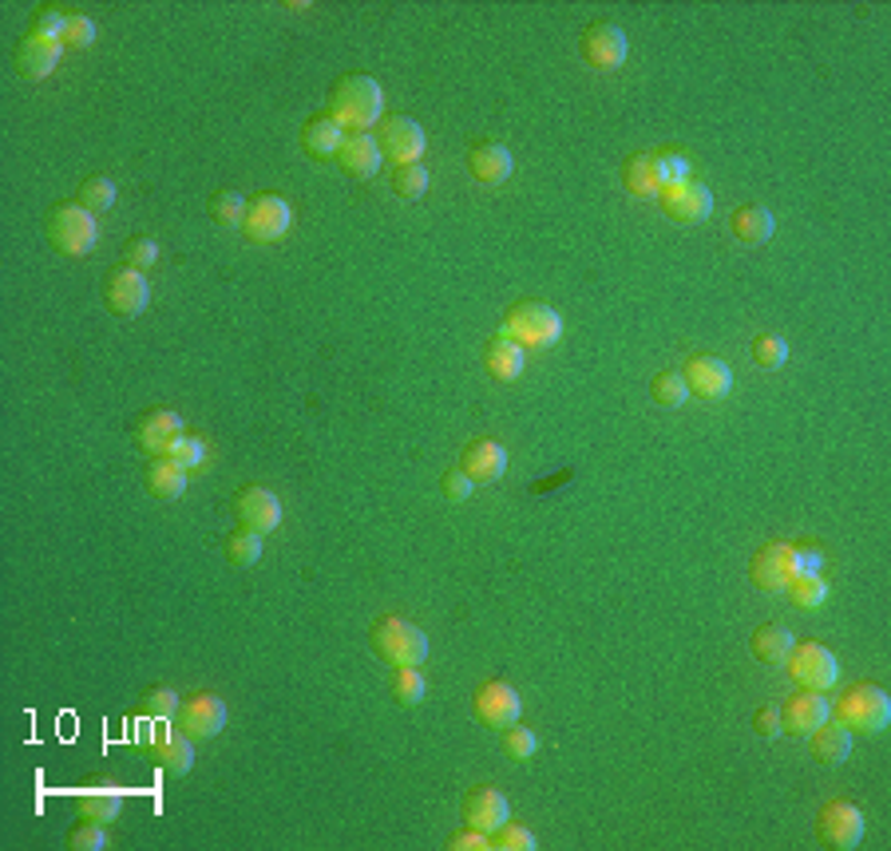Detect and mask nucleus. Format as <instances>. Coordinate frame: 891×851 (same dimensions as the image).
Segmentation results:
<instances>
[{"label":"nucleus","mask_w":891,"mask_h":851,"mask_svg":"<svg viewBox=\"0 0 891 851\" xmlns=\"http://www.w3.org/2000/svg\"><path fill=\"white\" fill-rule=\"evenodd\" d=\"M325 115H333L345 132H373L385 119V92L373 76L365 72H349L329 87L325 99Z\"/></svg>","instance_id":"1"},{"label":"nucleus","mask_w":891,"mask_h":851,"mask_svg":"<svg viewBox=\"0 0 891 851\" xmlns=\"http://www.w3.org/2000/svg\"><path fill=\"white\" fill-rule=\"evenodd\" d=\"M500 337H512L523 349H551L563 337V317L547 302L527 297V302H515L512 309L503 313Z\"/></svg>","instance_id":"2"},{"label":"nucleus","mask_w":891,"mask_h":851,"mask_svg":"<svg viewBox=\"0 0 891 851\" xmlns=\"http://www.w3.org/2000/svg\"><path fill=\"white\" fill-rule=\"evenodd\" d=\"M44 234H48V242H52V250H56V254L84 258L87 250L95 246L99 227H95L92 210H84L80 202H60V207H52V214H48Z\"/></svg>","instance_id":"3"},{"label":"nucleus","mask_w":891,"mask_h":851,"mask_svg":"<svg viewBox=\"0 0 891 851\" xmlns=\"http://www.w3.org/2000/svg\"><path fill=\"white\" fill-rule=\"evenodd\" d=\"M373 653L389 665H424L428 658V634L420 626L405 622V618H377L373 626Z\"/></svg>","instance_id":"4"},{"label":"nucleus","mask_w":891,"mask_h":851,"mask_svg":"<svg viewBox=\"0 0 891 851\" xmlns=\"http://www.w3.org/2000/svg\"><path fill=\"white\" fill-rule=\"evenodd\" d=\"M836 721L848 725L852 733H863V737H872V733H883L891 725V697L880 690V685H852L845 697L836 701Z\"/></svg>","instance_id":"5"},{"label":"nucleus","mask_w":891,"mask_h":851,"mask_svg":"<svg viewBox=\"0 0 891 851\" xmlns=\"http://www.w3.org/2000/svg\"><path fill=\"white\" fill-rule=\"evenodd\" d=\"M785 665L800 690L828 693L836 685V677H840V662H836V653L825 642H797Z\"/></svg>","instance_id":"6"},{"label":"nucleus","mask_w":891,"mask_h":851,"mask_svg":"<svg viewBox=\"0 0 891 851\" xmlns=\"http://www.w3.org/2000/svg\"><path fill=\"white\" fill-rule=\"evenodd\" d=\"M863 832H868V823H863V812L848 800H828L816 816V836L825 848L836 851H852L863 843Z\"/></svg>","instance_id":"7"},{"label":"nucleus","mask_w":891,"mask_h":851,"mask_svg":"<svg viewBox=\"0 0 891 851\" xmlns=\"http://www.w3.org/2000/svg\"><path fill=\"white\" fill-rule=\"evenodd\" d=\"M797 575H800V558H797V547H788V543H765L750 563L753 587L765 590V595H780Z\"/></svg>","instance_id":"8"},{"label":"nucleus","mask_w":891,"mask_h":851,"mask_svg":"<svg viewBox=\"0 0 891 851\" xmlns=\"http://www.w3.org/2000/svg\"><path fill=\"white\" fill-rule=\"evenodd\" d=\"M290 227H294V207L282 195H258V199H250L247 218H242V230H247L250 242H277V238L290 234Z\"/></svg>","instance_id":"9"},{"label":"nucleus","mask_w":891,"mask_h":851,"mask_svg":"<svg viewBox=\"0 0 891 851\" xmlns=\"http://www.w3.org/2000/svg\"><path fill=\"white\" fill-rule=\"evenodd\" d=\"M175 728L190 740L219 737L222 728H227V705H222V697H214V693H195V697L182 701L179 713H175Z\"/></svg>","instance_id":"10"},{"label":"nucleus","mask_w":891,"mask_h":851,"mask_svg":"<svg viewBox=\"0 0 891 851\" xmlns=\"http://www.w3.org/2000/svg\"><path fill=\"white\" fill-rule=\"evenodd\" d=\"M151 302V285L143 277V270H132V265H119L104 277V305L115 313V317H139Z\"/></svg>","instance_id":"11"},{"label":"nucleus","mask_w":891,"mask_h":851,"mask_svg":"<svg viewBox=\"0 0 891 851\" xmlns=\"http://www.w3.org/2000/svg\"><path fill=\"white\" fill-rule=\"evenodd\" d=\"M380 155L397 167H408V162H420L424 155V127L417 119H408V115H389L385 124H380Z\"/></svg>","instance_id":"12"},{"label":"nucleus","mask_w":891,"mask_h":851,"mask_svg":"<svg viewBox=\"0 0 891 851\" xmlns=\"http://www.w3.org/2000/svg\"><path fill=\"white\" fill-rule=\"evenodd\" d=\"M579 52H583V60H587L590 67H598V72H615V67L626 64V52H630V44H626V32L618 29V24L598 20V24H590V29L583 32Z\"/></svg>","instance_id":"13"},{"label":"nucleus","mask_w":891,"mask_h":851,"mask_svg":"<svg viewBox=\"0 0 891 851\" xmlns=\"http://www.w3.org/2000/svg\"><path fill=\"white\" fill-rule=\"evenodd\" d=\"M662 202H665V214L673 218V222H705V218L713 214V190L705 187L702 179H682L673 182L670 190H662Z\"/></svg>","instance_id":"14"},{"label":"nucleus","mask_w":891,"mask_h":851,"mask_svg":"<svg viewBox=\"0 0 891 851\" xmlns=\"http://www.w3.org/2000/svg\"><path fill=\"white\" fill-rule=\"evenodd\" d=\"M472 710H475V717L484 721V725L507 728V725H515V721H520L523 705H520V693H515L507 681H484V685L475 690V697H472Z\"/></svg>","instance_id":"15"},{"label":"nucleus","mask_w":891,"mask_h":851,"mask_svg":"<svg viewBox=\"0 0 891 851\" xmlns=\"http://www.w3.org/2000/svg\"><path fill=\"white\" fill-rule=\"evenodd\" d=\"M828 713H832V705H828L825 693L797 690L780 705V733H788V737H808L820 721H828Z\"/></svg>","instance_id":"16"},{"label":"nucleus","mask_w":891,"mask_h":851,"mask_svg":"<svg viewBox=\"0 0 891 851\" xmlns=\"http://www.w3.org/2000/svg\"><path fill=\"white\" fill-rule=\"evenodd\" d=\"M132 435L143 452L167 455L175 440L182 435V417L179 412H171V408H151V412H143V417L132 424Z\"/></svg>","instance_id":"17"},{"label":"nucleus","mask_w":891,"mask_h":851,"mask_svg":"<svg viewBox=\"0 0 891 851\" xmlns=\"http://www.w3.org/2000/svg\"><path fill=\"white\" fill-rule=\"evenodd\" d=\"M682 377H685V385H690V397L721 400V397H730V388H733L730 365H725L721 357H705V353L685 360Z\"/></svg>","instance_id":"18"},{"label":"nucleus","mask_w":891,"mask_h":851,"mask_svg":"<svg viewBox=\"0 0 891 851\" xmlns=\"http://www.w3.org/2000/svg\"><path fill=\"white\" fill-rule=\"evenodd\" d=\"M512 820V805H507V796L492 785H480L464 796V823L475 828V832H488L492 836L495 828Z\"/></svg>","instance_id":"19"},{"label":"nucleus","mask_w":891,"mask_h":851,"mask_svg":"<svg viewBox=\"0 0 891 851\" xmlns=\"http://www.w3.org/2000/svg\"><path fill=\"white\" fill-rule=\"evenodd\" d=\"M234 515L242 527L250 530H262V535H270V530L282 523V503H277V495L270 492V487H242V492L234 495Z\"/></svg>","instance_id":"20"},{"label":"nucleus","mask_w":891,"mask_h":851,"mask_svg":"<svg viewBox=\"0 0 891 851\" xmlns=\"http://www.w3.org/2000/svg\"><path fill=\"white\" fill-rule=\"evenodd\" d=\"M380 143L373 132H345V143L342 151H337V162H342L345 175H353V179H369V175H377L380 170Z\"/></svg>","instance_id":"21"},{"label":"nucleus","mask_w":891,"mask_h":851,"mask_svg":"<svg viewBox=\"0 0 891 851\" xmlns=\"http://www.w3.org/2000/svg\"><path fill=\"white\" fill-rule=\"evenodd\" d=\"M460 467L472 475V483H495L503 472H507V448L495 444V440H472V444L460 452Z\"/></svg>","instance_id":"22"},{"label":"nucleus","mask_w":891,"mask_h":851,"mask_svg":"<svg viewBox=\"0 0 891 851\" xmlns=\"http://www.w3.org/2000/svg\"><path fill=\"white\" fill-rule=\"evenodd\" d=\"M345 143V127L333 119V115H310L302 127V151L310 155V159L325 162V159H337V151H342Z\"/></svg>","instance_id":"23"},{"label":"nucleus","mask_w":891,"mask_h":851,"mask_svg":"<svg viewBox=\"0 0 891 851\" xmlns=\"http://www.w3.org/2000/svg\"><path fill=\"white\" fill-rule=\"evenodd\" d=\"M523 365H527V349L515 345L512 337H500V333H495V337L484 345V369L492 380L512 385V380L523 377Z\"/></svg>","instance_id":"24"},{"label":"nucleus","mask_w":891,"mask_h":851,"mask_svg":"<svg viewBox=\"0 0 891 851\" xmlns=\"http://www.w3.org/2000/svg\"><path fill=\"white\" fill-rule=\"evenodd\" d=\"M60 56H64V44L56 40H36V36H24L17 48V72L24 80H44L56 72Z\"/></svg>","instance_id":"25"},{"label":"nucleus","mask_w":891,"mask_h":851,"mask_svg":"<svg viewBox=\"0 0 891 851\" xmlns=\"http://www.w3.org/2000/svg\"><path fill=\"white\" fill-rule=\"evenodd\" d=\"M468 170H472L480 182H503L515 170V159H512V151H507L503 143L484 139V143H475L472 151H468Z\"/></svg>","instance_id":"26"},{"label":"nucleus","mask_w":891,"mask_h":851,"mask_svg":"<svg viewBox=\"0 0 891 851\" xmlns=\"http://www.w3.org/2000/svg\"><path fill=\"white\" fill-rule=\"evenodd\" d=\"M808 737H813V757L820 760V765H840V760H848V753H852V728L840 725L836 717L820 721Z\"/></svg>","instance_id":"27"},{"label":"nucleus","mask_w":891,"mask_h":851,"mask_svg":"<svg viewBox=\"0 0 891 851\" xmlns=\"http://www.w3.org/2000/svg\"><path fill=\"white\" fill-rule=\"evenodd\" d=\"M793 645H797V638H793V630H788V626H780V622H765V626H757V630H753L750 650H753V658H757V662H765V665H785V662H788V653H793Z\"/></svg>","instance_id":"28"},{"label":"nucleus","mask_w":891,"mask_h":851,"mask_svg":"<svg viewBox=\"0 0 891 851\" xmlns=\"http://www.w3.org/2000/svg\"><path fill=\"white\" fill-rule=\"evenodd\" d=\"M124 808V796L119 788H107V785H92L84 792H76V812L80 820H95V823H112Z\"/></svg>","instance_id":"29"},{"label":"nucleus","mask_w":891,"mask_h":851,"mask_svg":"<svg viewBox=\"0 0 891 851\" xmlns=\"http://www.w3.org/2000/svg\"><path fill=\"white\" fill-rule=\"evenodd\" d=\"M155 765L167 776H187L190 768H195V745H190V737H182V733H163V737L155 740Z\"/></svg>","instance_id":"30"},{"label":"nucleus","mask_w":891,"mask_h":851,"mask_svg":"<svg viewBox=\"0 0 891 851\" xmlns=\"http://www.w3.org/2000/svg\"><path fill=\"white\" fill-rule=\"evenodd\" d=\"M147 492L155 500H179L187 492V467H179L167 455H155L151 464H147Z\"/></svg>","instance_id":"31"},{"label":"nucleus","mask_w":891,"mask_h":851,"mask_svg":"<svg viewBox=\"0 0 891 851\" xmlns=\"http://www.w3.org/2000/svg\"><path fill=\"white\" fill-rule=\"evenodd\" d=\"M733 234L745 242V246H761V242H768L773 238V230H777V222H773V214H768L765 207H757V202H750V207L733 210Z\"/></svg>","instance_id":"32"},{"label":"nucleus","mask_w":891,"mask_h":851,"mask_svg":"<svg viewBox=\"0 0 891 851\" xmlns=\"http://www.w3.org/2000/svg\"><path fill=\"white\" fill-rule=\"evenodd\" d=\"M622 182L630 195H638V199H654V195H662V182H658V170H654V159H650V155H630L622 167Z\"/></svg>","instance_id":"33"},{"label":"nucleus","mask_w":891,"mask_h":851,"mask_svg":"<svg viewBox=\"0 0 891 851\" xmlns=\"http://www.w3.org/2000/svg\"><path fill=\"white\" fill-rule=\"evenodd\" d=\"M788 598L800 606V610H816V606L828 602V578L820 570H800L793 582H788Z\"/></svg>","instance_id":"34"},{"label":"nucleus","mask_w":891,"mask_h":851,"mask_svg":"<svg viewBox=\"0 0 891 851\" xmlns=\"http://www.w3.org/2000/svg\"><path fill=\"white\" fill-rule=\"evenodd\" d=\"M389 690H392V697H397L400 705H420V701H424V693H428L420 665H392Z\"/></svg>","instance_id":"35"},{"label":"nucleus","mask_w":891,"mask_h":851,"mask_svg":"<svg viewBox=\"0 0 891 851\" xmlns=\"http://www.w3.org/2000/svg\"><path fill=\"white\" fill-rule=\"evenodd\" d=\"M650 397H654V405H662V408H682L685 400H690V385H685L682 372L662 369L654 380H650Z\"/></svg>","instance_id":"36"},{"label":"nucleus","mask_w":891,"mask_h":851,"mask_svg":"<svg viewBox=\"0 0 891 851\" xmlns=\"http://www.w3.org/2000/svg\"><path fill=\"white\" fill-rule=\"evenodd\" d=\"M80 207L92 210V214H104V210L115 207V182L107 175H87L80 182Z\"/></svg>","instance_id":"37"},{"label":"nucleus","mask_w":891,"mask_h":851,"mask_svg":"<svg viewBox=\"0 0 891 851\" xmlns=\"http://www.w3.org/2000/svg\"><path fill=\"white\" fill-rule=\"evenodd\" d=\"M227 558L234 567H254L258 558H262V530L238 527L227 539Z\"/></svg>","instance_id":"38"},{"label":"nucleus","mask_w":891,"mask_h":851,"mask_svg":"<svg viewBox=\"0 0 891 851\" xmlns=\"http://www.w3.org/2000/svg\"><path fill=\"white\" fill-rule=\"evenodd\" d=\"M392 190H397L400 199L417 202L428 195V167L424 162H408V167L392 170Z\"/></svg>","instance_id":"39"},{"label":"nucleus","mask_w":891,"mask_h":851,"mask_svg":"<svg viewBox=\"0 0 891 851\" xmlns=\"http://www.w3.org/2000/svg\"><path fill=\"white\" fill-rule=\"evenodd\" d=\"M179 693L175 690H147L143 693V701H139V717L143 721H175V713H179Z\"/></svg>","instance_id":"40"},{"label":"nucleus","mask_w":891,"mask_h":851,"mask_svg":"<svg viewBox=\"0 0 891 851\" xmlns=\"http://www.w3.org/2000/svg\"><path fill=\"white\" fill-rule=\"evenodd\" d=\"M753 360L761 369H780L788 360V340L780 333H757L753 337Z\"/></svg>","instance_id":"41"},{"label":"nucleus","mask_w":891,"mask_h":851,"mask_svg":"<svg viewBox=\"0 0 891 851\" xmlns=\"http://www.w3.org/2000/svg\"><path fill=\"white\" fill-rule=\"evenodd\" d=\"M247 207H250V202L242 199L238 190H219V195L210 199V214H214V222H219V227H242Z\"/></svg>","instance_id":"42"},{"label":"nucleus","mask_w":891,"mask_h":851,"mask_svg":"<svg viewBox=\"0 0 891 851\" xmlns=\"http://www.w3.org/2000/svg\"><path fill=\"white\" fill-rule=\"evenodd\" d=\"M503 753H507V757L512 760H532L535 757V748H539V737H535L532 728L527 725H520V721H515V725H507L503 728Z\"/></svg>","instance_id":"43"},{"label":"nucleus","mask_w":891,"mask_h":851,"mask_svg":"<svg viewBox=\"0 0 891 851\" xmlns=\"http://www.w3.org/2000/svg\"><path fill=\"white\" fill-rule=\"evenodd\" d=\"M650 159H654V170H658V182H662V190H670L673 182L690 179V162H685L682 151H650ZM662 199V195H658Z\"/></svg>","instance_id":"44"},{"label":"nucleus","mask_w":891,"mask_h":851,"mask_svg":"<svg viewBox=\"0 0 891 851\" xmlns=\"http://www.w3.org/2000/svg\"><path fill=\"white\" fill-rule=\"evenodd\" d=\"M492 848L495 851H535L539 848V840H535L532 828H523V823H503V828H495L492 832Z\"/></svg>","instance_id":"45"},{"label":"nucleus","mask_w":891,"mask_h":851,"mask_svg":"<svg viewBox=\"0 0 891 851\" xmlns=\"http://www.w3.org/2000/svg\"><path fill=\"white\" fill-rule=\"evenodd\" d=\"M64 29H67V12L64 9H36L29 20V36L36 40H64Z\"/></svg>","instance_id":"46"},{"label":"nucleus","mask_w":891,"mask_h":851,"mask_svg":"<svg viewBox=\"0 0 891 851\" xmlns=\"http://www.w3.org/2000/svg\"><path fill=\"white\" fill-rule=\"evenodd\" d=\"M167 460H175V464L187 467V472H190V467H202V464H207V444L182 432L179 440L171 444V452H167Z\"/></svg>","instance_id":"47"},{"label":"nucleus","mask_w":891,"mask_h":851,"mask_svg":"<svg viewBox=\"0 0 891 851\" xmlns=\"http://www.w3.org/2000/svg\"><path fill=\"white\" fill-rule=\"evenodd\" d=\"M67 848H72V851H104L107 848L104 823L84 820L80 828H72V832H67Z\"/></svg>","instance_id":"48"},{"label":"nucleus","mask_w":891,"mask_h":851,"mask_svg":"<svg viewBox=\"0 0 891 851\" xmlns=\"http://www.w3.org/2000/svg\"><path fill=\"white\" fill-rule=\"evenodd\" d=\"M95 40V20L84 17V12H67V29H64V48H92Z\"/></svg>","instance_id":"49"},{"label":"nucleus","mask_w":891,"mask_h":851,"mask_svg":"<svg viewBox=\"0 0 891 851\" xmlns=\"http://www.w3.org/2000/svg\"><path fill=\"white\" fill-rule=\"evenodd\" d=\"M440 492H444L448 503H468V500H472V492H475V483H472V475H468L464 467H448L444 480H440Z\"/></svg>","instance_id":"50"},{"label":"nucleus","mask_w":891,"mask_h":851,"mask_svg":"<svg viewBox=\"0 0 891 851\" xmlns=\"http://www.w3.org/2000/svg\"><path fill=\"white\" fill-rule=\"evenodd\" d=\"M155 258H159V242L155 238H132L124 246V265H132V270H147V265H155Z\"/></svg>","instance_id":"51"},{"label":"nucleus","mask_w":891,"mask_h":851,"mask_svg":"<svg viewBox=\"0 0 891 851\" xmlns=\"http://www.w3.org/2000/svg\"><path fill=\"white\" fill-rule=\"evenodd\" d=\"M488 848H492V836L475 832V828H464V832H455L448 840V851H488Z\"/></svg>","instance_id":"52"},{"label":"nucleus","mask_w":891,"mask_h":851,"mask_svg":"<svg viewBox=\"0 0 891 851\" xmlns=\"http://www.w3.org/2000/svg\"><path fill=\"white\" fill-rule=\"evenodd\" d=\"M753 728H757L765 740L780 737V710L777 705H761V710L753 713Z\"/></svg>","instance_id":"53"}]
</instances>
